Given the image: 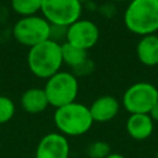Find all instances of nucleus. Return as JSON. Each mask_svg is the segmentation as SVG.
<instances>
[{"label": "nucleus", "mask_w": 158, "mask_h": 158, "mask_svg": "<svg viewBox=\"0 0 158 158\" xmlns=\"http://www.w3.org/2000/svg\"><path fill=\"white\" fill-rule=\"evenodd\" d=\"M27 64L31 73L40 79H48L60 70L63 64L60 43L47 40L30 48Z\"/></svg>", "instance_id": "obj_1"}, {"label": "nucleus", "mask_w": 158, "mask_h": 158, "mask_svg": "<svg viewBox=\"0 0 158 158\" xmlns=\"http://www.w3.org/2000/svg\"><path fill=\"white\" fill-rule=\"evenodd\" d=\"M156 158H158V151H157V154H156Z\"/></svg>", "instance_id": "obj_21"}, {"label": "nucleus", "mask_w": 158, "mask_h": 158, "mask_svg": "<svg viewBox=\"0 0 158 158\" xmlns=\"http://www.w3.org/2000/svg\"><path fill=\"white\" fill-rule=\"evenodd\" d=\"M88 154L91 158H105L110 154V146L102 141L93 142L88 148Z\"/></svg>", "instance_id": "obj_17"}, {"label": "nucleus", "mask_w": 158, "mask_h": 158, "mask_svg": "<svg viewBox=\"0 0 158 158\" xmlns=\"http://www.w3.org/2000/svg\"><path fill=\"white\" fill-rule=\"evenodd\" d=\"M42 0H11L12 10L21 17L37 15L41 12Z\"/></svg>", "instance_id": "obj_15"}, {"label": "nucleus", "mask_w": 158, "mask_h": 158, "mask_svg": "<svg viewBox=\"0 0 158 158\" xmlns=\"http://www.w3.org/2000/svg\"><path fill=\"white\" fill-rule=\"evenodd\" d=\"M128 31L139 36L158 31V0H131L123 15Z\"/></svg>", "instance_id": "obj_2"}, {"label": "nucleus", "mask_w": 158, "mask_h": 158, "mask_svg": "<svg viewBox=\"0 0 158 158\" xmlns=\"http://www.w3.org/2000/svg\"><path fill=\"white\" fill-rule=\"evenodd\" d=\"M15 115V104L14 101L5 96L0 95V125L9 122Z\"/></svg>", "instance_id": "obj_16"}, {"label": "nucleus", "mask_w": 158, "mask_h": 158, "mask_svg": "<svg viewBox=\"0 0 158 158\" xmlns=\"http://www.w3.org/2000/svg\"><path fill=\"white\" fill-rule=\"evenodd\" d=\"M114 1H126V0H114Z\"/></svg>", "instance_id": "obj_20"}, {"label": "nucleus", "mask_w": 158, "mask_h": 158, "mask_svg": "<svg viewBox=\"0 0 158 158\" xmlns=\"http://www.w3.org/2000/svg\"><path fill=\"white\" fill-rule=\"evenodd\" d=\"M14 38L22 46L28 48L49 40L51 36V23L38 15L20 17L12 28Z\"/></svg>", "instance_id": "obj_5"}, {"label": "nucleus", "mask_w": 158, "mask_h": 158, "mask_svg": "<svg viewBox=\"0 0 158 158\" xmlns=\"http://www.w3.org/2000/svg\"><path fill=\"white\" fill-rule=\"evenodd\" d=\"M53 121L59 133L64 135L65 137L84 135L94 123L89 106L78 101H73L56 109Z\"/></svg>", "instance_id": "obj_3"}, {"label": "nucleus", "mask_w": 158, "mask_h": 158, "mask_svg": "<svg viewBox=\"0 0 158 158\" xmlns=\"http://www.w3.org/2000/svg\"><path fill=\"white\" fill-rule=\"evenodd\" d=\"M137 57L138 60L147 65L154 67L158 64V36L157 35H147L142 36V38L137 43Z\"/></svg>", "instance_id": "obj_12"}, {"label": "nucleus", "mask_w": 158, "mask_h": 158, "mask_svg": "<svg viewBox=\"0 0 158 158\" xmlns=\"http://www.w3.org/2000/svg\"><path fill=\"white\" fill-rule=\"evenodd\" d=\"M105 158H126L125 156H122V154H120V153H110L107 157H105Z\"/></svg>", "instance_id": "obj_19"}, {"label": "nucleus", "mask_w": 158, "mask_h": 158, "mask_svg": "<svg viewBox=\"0 0 158 158\" xmlns=\"http://www.w3.org/2000/svg\"><path fill=\"white\" fill-rule=\"evenodd\" d=\"M41 14L51 25L68 27L80 19L81 2L79 0H42Z\"/></svg>", "instance_id": "obj_6"}, {"label": "nucleus", "mask_w": 158, "mask_h": 158, "mask_svg": "<svg viewBox=\"0 0 158 158\" xmlns=\"http://www.w3.org/2000/svg\"><path fill=\"white\" fill-rule=\"evenodd\" d=\"M153 122L148 114H131L126 122V131L133 139L142 141L153 133Z\"/></svg>", "instance_id": "obj_11"}, {"label": "nucleus", "mask_w": 158, "mask_h": 158, "mask_svg": "<svg viewBox=\"0 0 158 158\" xmlns=\"http://www.w3.org/2000/svg\"><path fill=\"white\" fill-rule=\"evenodd\" d=\"M148 115L151 116V118H152L153 121H158V102L152 107V110L149 111Z\"/></svg>", "instance_id": "obj_18"}, {"label": "nucleus", "mask_w": 158, "mask_h": 158, "mask_svg": "<svg viewBox=\"0 0 158 158\" xmlns=\"http://www.w3.org/2000/svg\"><path fill=\"white\" fill-rule=\"evenodd\" d=\"M69 143L64 135L51 132L44 135L37 144L36 158H69Z\"/></svg>", "instance_id": "obj_9"}, {"label": "nucleus", "mask_w": 158, "mask_h": 158, "mask_svg": "<svg viewBox=\"0 0 158 158\" xmlns=\"http://www.w3.org/2000/svg\"><path fill=\"white\" fill-rule=\"evenodd\" d=\"M60 49H62V59L63 63L68 64L70 68L74 70L81 67L84 63L88 62V54L86 51L79 47H75L70 44L69 42L64 41L60 43Z\"/></svg>", "instance_id": "obj_14"}, {"label": "nucleus", "mask_w": 158, "mask_h": 158, "mask_svg": "<svg viewBox=\"0 0 158 158\" xmlns=\"http://www.w3.org/2000/svg\"><path fill=\"white\" fill-rule=\"evenodd\" d=\"M43 89L49 105L58 109L75 101L79 91V84L73 73L59 70L47 79Z\"/></svg>", "instance_id": "obj_4"}, {"label": "nucleus", "mask_w": 158, "mask_h": 158, "mask_svg": "<svg viewBox=\"0 0 158 158\" xmlns=\"http://www.w3.org/2000/svg\"><path fill=\"white\" fill-rule=\"evenodd\" d=\"M49 102L44 89L30 88L21 96V106L27 114H41L48 107Z\"/></svg>", "instance_id": "obj_13"}, {"label": "nucleus", "mask_w": 158, "mask_h": 158, "mask_svg": "<svg viewBox=\"0 0 158 158\" xmlns=\"http://www.w3.org/2000/svg\"><path fill=\"white\" fill-rule=\"evenodd\" d=\"M99 37V27L93 21L79 19L78 21L68 26L65 41L75 47L88 51L96 44Z\"/></svg>", "instance_id": "obj_8"}, {"label": "nucleus", "mask_w": 158, "mask_h": 158, "mask_svg": "<svg viewBox=\"0 0 158 158\" xmlns=\"http://www.w3.org/2000/svg\"><path fill=\"white\" fill-rule=\"evenodd\" d=\"M79 1H80V2H81V1H85V0H79Z\"/></svg>", "instance_id": "obj_22"}, {"label": "nucleus", "mask_w": 158, "mask_h": 158, "mask_svg": "<svg viewBox=\"0 0 158 158\" xmlns=\"http://www.w3.org/2000/svg\"><path fill=\"white\" fill-rule=\"evenodd\" d=\"M158 102V89L147 81L132 84L122 96L123 107L130 114H149Z\"/></svg>", "instance_id": "obj_7"}, {"label": "nucleus", "mask_w": 158, "mask_h": 158, "mask_svg": "<svg viewBox=\"0 0 158 158\" xmlns=\"http://www.w3.org/2000/svg\"><path fill=\"white\" fill-rule=\"evenodd\" d=\"M89 110L94 122H107L118 114L120 104L116 98L111 95H104L94 100L89 106Z\"/></svg>", "instance_id": "obj_10"}]
</instances>
